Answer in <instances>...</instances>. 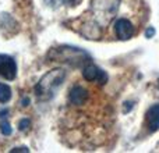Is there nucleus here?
Instances as JSON below:
<instances>
[{"instance_id":"f257e3e1","label":"nucleus","mask_w":159,"mask_h":153,"mask_svg":"<svg viewBox=\"0 0 159 153\" xmlns=\"http://www.w3.org/2000/svg\"><path fill=\"white\" fill-rule=\"evenodd\" d=\"M64 78H66V71L61 68H56L46 72L35 86L36 98L39 100H49L50 98H53L55 92L63 84Z\"/></svg>"},{"instance_id":"f03ea898","label":"nucleus","mask_w":159,"mask_h":153,"mask_svg":"<svg viewBox=\"0 0 159 153\" xmlns=\"http://www.w3.org/2000/svg\"><path fill=\"white\" fill-rule=\"evenodd\" d=\"M52 57L57 61H64V63H70L71 66H80V64L84 63H89V56L87 55L85 52L80 50L78 47H59V49L53 50Z\"/></svg>"},{"instance_id":"7ed1b4c3","label":"nucleus","mask_w":159,"mask_h":153,"mask_svg":"<svg viewBox=\"0 0 159 153\" xmlns=\"http://www.w3.org/2000/svg\"><path fill=\"white\" fill-rule=\"evenodd\" d=\"M17 75V64L13 57L7 55H0V76L6 79H14Z\"/></svg>"},{"instance_id":"20e7f679","label":"nucleus","mask_w":159,"mask_h":153,"mask_svg":"<svg viewBox=\"0 0 159 153\" xmlns=\"http://www.w3.org/2000/svg\"><path fill=\"white\" fill-rule=\"evenodd\" d=\"M82 76L89 82L96 81L102 85L107 81V75L105 74V71H102L99 67H96L95 64H92V63H88L87 66L84 67V70H82Z\"/></svg>"},{"instance_id":"39448f33","label":"nucleus","mask_w":159,"mask_h":153,"mask_svg":"<svg viewBox=\"0 0 159 153\" xmlns=\"http://www.w3.org/2000/svg\"><path fill=\"white\" fill-rule=\"evenodd\" d=\"M115 32L119 39L127 41V39L133 38L135 29H134V27H133V24L127 18H119L115 24Z\"/></svg>"},{"instance_id":"423d86ee","label":"nucleus","mask_w":159,"mask_h":153,"mask_svg":"<svg viewBox=\"0 0 159 153\" xmlns=\"http://www.w3.org/2000/svg\"><path fill=\"white\" fill-rule=\"evenodd\" d=\"M87 90L84 89L82 86H80V85H77V86H74L71 89V92H70V103L71 104H75V106H81V104L85 103V100H87Z\"/></svg>"},{"instance_id":"0eeeda50","label":"nucleus","mask_w":159,"mask_h":153,"mask_svg":"<svg viewBox=\"0 0 159 153\" xmlns=\"http://www.w3.org/2000/svg\"><path fill=\"white\" fill-rule=\"evenodd\" d=\"M147 123H148V127L152 132L159 129V103L152 106L147 111Z\"/></svg>"},{"instance_id":"6e6552de","label":"nucleus","mask_w":159,"mask_h":153,"mask_svg":"<svg viewBox=\"0 0 159 153\" xmlns=\"http://www.w3.org/2000/svg\"><path fill=\"white\" fill-rule=\"evenodd\" d=\"M11 99V89L8 85L0 84V103H7Z\"/></svg>"},{"instance_id":"1a4fd4ad","label":"nucleus","mask_w":159,"mask_h":153,"mask_svg":"<svg viewBox=\"0 0 159 153\" xmlns=\"http://www.w3.org/2000/svg\"><path fill=\"white\" fill-rule=\"evenodd\" d=\"M0 131H2V134L3 135H11V127H10V124L7 123V121H2L0 123Z\"/></svg>"},{"instance_id":"9d476101","label":"nucleus","mask_w":159,"mask_h":153,"mask_svg":"<svg viewBox=\"0 0 159 153\" xmlns=\"http://www.w3.org/2000/svg\"><path fill=\"white\" fill-rule=\"evenodd\" d=\"M18 125H20V129H21V131H25V129L30 127V120H28V118H24V120L20 121Z\"/></svg>"},{"instance_id":"9b49d317","label":"nucleus","mask_w":159,"mask_h":153,"mask_svg":"<svg viewBox=\"0 0 159 153\" xmlns=\"http://www.w3.org/2000/svg\"><path fill=\"white\" fill-rule=\"evenodd\" d=\"M14 152H30V149L22 146V148H14L13 151H11V153H14Z\"/></svg>"},{"instance_id":"f8f14e48","label":"nucleus","mask_w":159,"mask_h":153,"mask_svg":"<svg viewBox=\"0 0 159 153\" xmlns=\"http://www.w3.org/2000/svg\"><path fill=\"white\" fill-rule=\"evenodd\" d=\"M154 33H155V29H154V28H148V29H147V32H145V36H147V38H151Z\"/></svg>"}]
</instances>
